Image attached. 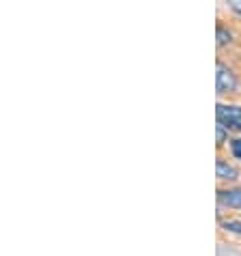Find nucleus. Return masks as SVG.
<instances>
[{
  "mask_svg": "<svg viewBox=\"0 0 241 256\" xmlns=\"http://www.w3.org/2000/svg\"><path fill=\"white\" fill-rule=\"evenodd\" d=\"M237 88H239V80H237V76L232 74V69L226 67L224 62H218V67H216V90L220 95H224V93H235Z\"/></svg>",
  "mask_w": 241,
  "mask_h": 256,
  "instance_id": "obj_1",
  "label": "nucleus"
},
{
  "mask_svg": "<svg viewBox=\"0 0 241 256\" xmlns=\"http://www.w3.org/2000/svg\"><path fill=\"white\" fill-rule=\"evenodd\" d=\"M216 116H218V123H222L226 130H241V106L218 104Z\"/></svg>",
  "mask_w": 241,
  "mask_h": 256,
  "instance_id": "obj_2",
  "label": "nucleus"
},
{
  "mask_svg": "<svg viewBox=\"0 0 241 256\" xmlns=\"http://www.w3.org/2000/svg\"><path fill=\"white\" fill-rule=\"evenodd\" d=\"M218 200L232 209H241V188H232V190H222L218 194Z\"/></svg>",
  "mask_w": 241,
  "mask_h": 256,
  "instance_id": "obj_3",
  "label": "nucleus"
},
{
  "mask_svg": "<svg viewBox=\"0 0 241 256\" xmlns=\"http://www.w3.org/2000/svg\"><path fill=\"white\" fill-rule=\"evenodd\" d=\"M216 174H218V179H222V181H232V179H237V176H239V170L235 166H230L228 162L218 160V164H216Z\"/></svg>",
  "mask_w": 241,
  "mask_h": 256,
  "instance_id": "obj_4",
  "label": "nucleus"
},
{
  "mask_svg": "<svg viewBox=\"0 0 241 256\" xmlns=\"http://www.w3.org/2000/svg\"><path fill=\"white\" fill-rule=\"evenodd\" d=\"M232 41V34L228 28H224V26H218L216 28V44L218 46H226V44H230Z\"/></svg>",
  "mask_w": 241,
  "mask_h": 256,
  "instance_id": "obj_5",
  "label": "nucleus"
},
{
  "mask_svg": "<svg viewBox=\"0 0 241 256\" xmlns=\"http://www.w3.org/2000/svg\"><path fill=\"white\" fill-rule=\"evenodd\" d=\"M222 228L228 230V232L241 234V220H224V222H222Z\"/></svg>",
  "mask_w": 241,
  "mask_h": 256,
  "instance_id": "obj_6",
  "label": "nucleus"
},
{
  "mask_svg": "<svg viewBox=\"0 0 241 256\" xmlns=\"http://www.w3.org/2000/svg\"><path fill=\"white\" fill-rule=\"evenodd\" d=\"M230 151H232V155H235L237 160H241V138L230 142Z\"/></svg>",
  "mask_w": 241,
  "mask_h": 256,
  "instance_id": "obj_7",
  "label": "nucleus"
},
{
  "mask_svg": "<svg viewBox=\"0 0 241 256\" xmlns=\"http://www.w3.org/2000/svg\"><path fill=\"white\" fill-rule=\"evenodd\" d=\"M216 132H218V144H222V142L226 140V127H224L222 123H218V127H216Z\"/></svg>",
  "mask_w": 241,
  "mask_h": 256,
  "instance_id": "obj_8",
  "label": "nucleus"
},
{
  "mask_svg": "<svg viewBox=\"0 0 241 256\" xmlns=\"http://www.w3.org/2000/svg\"><path fill=\"white\" fill-rule=\"evenodd\" d=\"M226 2H228V6L237 13V16H241V0H226Z\"/></svg>",
  "mask_w": 241,
  "mask_h": 256,
  "instance_id": "obj_9",
  "label": "nucleus"
}]
</instances>
